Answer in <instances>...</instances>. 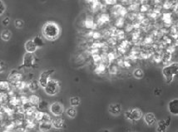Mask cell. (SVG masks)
<instances>
[{"mask_svg": "<svg viewBox=\"0 0 178 132\" xmlns=\"http://www.w3.org/2000/svg\"><path fill=\"white\" fill-rule=\"evenodd\" d=\"M124 115L127 120H132V121H137L141 120V118L143 116V112L139 108H132L126 110Z\"/></svg>", "mask_w": 178, "mask_h": 132, "instance_id": "277c9868", "label": "cell"}, {"mask_svg": "<svg viewBox=\"0 0 178 132\" xmlns=\"http://www.w3.org/2000/svg\"><path fill=\"white\" fill-rule=\"evenodd\" d=\"M109 21V16L106 13H103L100 16L99 18V22L102 23H105L108 22Z\"/></svg>", "mask_w": 178, "mask_h": 132, "instance_id": "83f0119b", "label": "cell"}, {"mask_svg": "<svg viewBox=\"0 0 178 132\" xmlns=\"http://www.w3.org/2000/svg\"><path fill=\"white\" fill-rule=\"evenodd\" d=\"M42 34L48 41H55L61 34V28L53 21H48L42 28Z\"/></svg>", "mask_w": 178, "mask_h": 132, "instance_id": "6da1fadb", "label": "cell"}, {"mask_svg": "<svg viewBox=\"0 0 178 132\" xmlns=\"http://www.w3.org/2000/svg\"><path fill=\"white\" fill-rule=\"evenodd\" d=\"M15 86H16V87H17L18 89H20V90H22V89H24L25 87H26V83H25V82H23V81H18V82H16L15 83Z\"/></svg>", "mask_w": 178, "mask_h": 132, "instance_id": "f546056e", "label": "cell"}, {"mask_svg": "<svg viewBox=\"0 0 178 132\" xmlns=\"http://www.w3.org/2000/svg\"><path fill=\"white\" fill-rule=\"evenodd\" d=\"M47 106H48V103H47L46 101H40V102H39V105H38V107H39V109H40V110H43V109L46 108Z\"/></svg>", "mask_w": 178, "mask_h": 132, "instance_id": "d590c367", "label": "cell"}, {"mask_svg": "<svg viewBox=\"0 0 178 132\" xmlns=\"http://www.w3.org/2000/svg\"><path fill=\"white\" fill-rule=\"evenodd\" d=\"M52 125L53 127L57 129V130H60V129H63L65 125V122L63 118H61L60 116H56V118H54L51 120Z\"/></svg>", "mask_w": 178, "mask_h": 132, "instance_id": "4fadbf2b", "label": "cell"}, {"mask_svg": "<svg viewBox=\"0 0 178 132\" xmlns=\"http://www.w3.org/2000/svg\"><path fill=\"white\" fill-rule=\"evenodd\" d=\"M39 87H40V85H39L38 81H36V80H32V81L28 83V87L29 89V91H32V92H34V91H38Z\"/></svg>", "mask_w": 178, "mask_h": 132, "instance_id": "2e32d148", "label": "cell"}, {"mask_svg": "<svg viewBox=\"0 0 178 132\" xmlns=\"http://www.w3.org/2000/svg\"><path fill=\"white\" fill-rule=\"evenodd\" d=\"M167 108L171 115H178V99H173L169 101Z\"/></svg>", "mask_w": 178, "mask_h": 132, "instance_id": "30bf717a", "label": "cell"}, {"mask_svg": "<svg viewBox=\"0 0 178 132\" xmlns=\"http://www.w3.org/2000/svg\"><path fill=\"white\" fill-rule=\"evenodd\" d=\"M106 72V66L104 64H99L96 67L95 72L97 74H103Z\"/></svg>", "mask_w": 178, "mask_h": 132, "instance_id": "cb8c5ba5", "label": "cell"}, {"mask_svg": "<svg viewBox=\"0 0 178 132\" xmlns=\"http://www.w3.org/2000/svg\"><path fill=\"white\" fill-rule=\"evenodd\" d=\"M109 72L111 74H117V67L115 65H112L109 67Z\"/></svg>", "mask_w": 178, "mask_h": 132, "instance_id": "836d02e7", "label": "cell"}, {"mask_svg": "<svg viewBox=\"0 0 178 132\" xmlns=\"http://www.w3.org/2000/svg\"><path fill=\"white\" fill-rule=\"evenodd\" d=\"M66 114L69 118H72V119H73V118H75L76 116H77L78 111H77V110H76L75 107L71 106V107H69V108L67 109Z\"/></svg>", "mask_w": 178, "mask_h": 132, "instance_id": "d6986e66", "label": "cell"}, {"mask_svg": "<svg viewBox=\"0 0 178 132\" xmlns=\"http://www.w3.org/2000/svg\"><path fill=\"white\" fill-rule=\"evenodd\" d=\"M14 25L18 29L23 28L24 27V22L22 19H16L14 21Z\"/></svg>", "mask_w": 178, "mask_h": 132, "instance_id": "4316f807", "label": "cell"}, {"mask_svg": "<svg viewBox=\"0 0 178 132\" xmlns=\"http://www.w3.org/2000/svg\"><path fill=\"white\" fill-rule=\"evenodd\" d=\"M44 91L48 96H55L60 91V83L58 80L50 79L48 82V84L44 87Z\"/></svg>", "mask_w": 178, "mask_h": 132, "instance_id": "3957f363", "label": "cell"}, {"mask_svg": "<svg viewBox=\"0 0 178 132\" xmlns=\"http://www.w3.org/2000/svg\"><path fill=\"white\" fill-rule=\"evenodd\" d=\"M85 25L88 28H92L94 26V23H93V21L92 19H87L85 21Z\"/></svg>", "mask_w": 178, "mask_h": 132, "instance_id": "1f68e13d", "label": "cell"}, {"mask_svg": "<svg viewBox=\"0 0 178 132\" xmlns=\"http://www.w3.org/2000/svg\"><path fill=\"white\" fill-rule=\"evenodd\" d=\"M0 37H1V39H2L3 41H9L10 39H11V37H12V33L8 29H4V30H3L1 32Z\"/></svg>", "mask_w": 178, "mask_h": 132, "instance_id": "9a60e30c", "label": "cell"}, {"mask_svg": "<svg viewBox=\"0 0 178 132\" xmlns=\"http://www.w3.org/2000/svg\"><path fill=\"white\" fill-rule=\"evenodd\" d=\"M144 121L148 126L153 125L156 121V115L152 112H147L144 115Z\"/></svg>", "mask_w": 178, "mask_h": 132, "instance_id": "8fae6325", "label": "cell"}, {"mask_svg": "<svg viewBox=\"0 0 178 132\" xmlns=\"http://www.w3.org/2000/svg\"><path fill=\"white\" fill-rule=\"evenodd\" d=\"M28 101H29L30 103L34 106H38L39 102H40V98L37 95H32V96H30Z\"/></svg>", "mask_w": 178, "mask_h": 132, "instance_id": "7402d4cb", "label": "cell"}, {"mask_svg": "<svg viewBox=\"0 0 178 132\" xmlns=\"http://www.w3.org/2000/svg\"><path fill=\"white\" fill-rule=\"evenodd\" d=\"M39 128L43 132H48L53 128L51 122H41L39 125Z\"/></svg>", "mask_w": 178, "mask_h": 132, "instance_id": "e0dca14e", "label": "cell"}, {"mask_svg": "<svg viewBox=\"0 0 178 132\" xmlns=\"http://www.w3.org/2000/svg\"><path fill=\"white\" fill-rule=\"evenodd\" d=\"M105 3L107 4H110V5H112V4H115L116 3H117V0H104Z\"/></svg>", "mask_w": 178, "mask_h": 132, "instance_id": "74e56055", "label": "cell"}, {"mask_svg": "<svg viewBox=\"0 0 178 132\" xmlns=\"http://www.w3.org/2000/svg\"><path fill=\"white\" fill-rule=\"evenodd\" d=\"M122 106L119 103L110 104L108 106V112L112 115H119L122 113Z\"/></svg>", "mask_w": 178, "mask_h": 132, "instance_id": "9c48e42d", "label": "cell"}, {"mask_svg": "<svg viewBox=\"0 0 178 132\" xmlns=\"http://www.w3.org/2000/svg\"><path fill=\"white\" fill-rule=\"evenodd\" d=\"M70 106L73 107H77L81 104V98L79 96H72L69 101Z\"/></svg>", "mask_w": 178, "mask_h": 132, "instance_id": "ac0fdd59", "label": "cell"}, {"mask_svg": "<svg viewBox=\"0 0 178 132\" xmlns=\"http://www.w3.org/2000/svg\"><path fill=\"white\" fill-rule=\"evenodd\" d=\"M171 124V119L167 118L166 120H161L157 122L156 131L157 132H166L167 128Z\"/></svg>", "mask_w": 178, "mask_h": 132, "instance_id": "ba28073f", "label": "cell"}, {"mask_svg": "<svg viewBox=\"0 0 178 132\" xmlns=\"http://www.w3.org/2000/svg\"><path fill=\"white\" fill-rule=\"evenodd\" d=\"M10 23V18L9 17H5L2 20V24L3 26L7 27L8 25H9Z\"/></svg>", "mask_w": 178, "mask_h": 132, "instance_id": "e575fe53", "label": "cell"}, {"mask_svg": "<svg viewBox=\"0 0 178 132\" xmlns=\"http://www.w3.org/2000/svg\"><path fill=\"white\" fill-rule=\"evenodd\" d=\"M35 63V56L33 53H26L23 57V63L22 67L25 68H31L33 67Z\"/></svg>", "mask_w": 178, "mask_h": 132, "instance_id": "52a82bcc", "label": "cell"}, {"mask_svg": "<svg viewBox=\"0 0 178 132\" xmlns=\"http://www.w3.org/2000/svg\"><path fill=\"white\" fill-rule=\"evenodd\" d=\"M114 12H115V13L122 15V16H124V15L126 14V10H125V8L123 7H122V6H120V5L115 6Z\"/></svg>", "mask_w": 178, "mask_h": 132, "instance_id": "603a6c76", "label": "cell"}, {"mask_svg": "<svg viewBox=\"0 0 178 132\" xmlns=\"http://www.w3.org/2000/svg\"><path fill=\"white\" fill-rule=\"evenodd\" d=\"M43 115V112H42V111H35L34 118L37 120H39V121H40L42 119Z\"/></svg>", "mask_w": 178, "mask_h": 132, "instance_id": "d6a6232c", "label": "cell"}, {"mask_svg": "<svg viewBox=\"0 0 178 132\" xmlns=\"http://www.w3.org/2000/svg\"><path fill=\"white\" fill-rule=\"evenodd\" d=\"M161 93V90L159 88H156L155 89V91H154V94H155V96H160Z\"/></svg>", "mask_w": 178, "mask_h": 132, "instance_id": "8d00e7d4", "label": "cell"}, {"mask_svg": "<svg viewBox=\"0 0 178 132\" xmlns=\"http://www.w3.org/2000/svg\"><path fill=\"white\" fill-rule=\"evenodd\" d=\"M133 77L137 79H142L144 77V72L143 70L141 69V68H136V69L133 71Z\"/></svg>", "mask_w": 178, "mask_h": 132, "instance_id": "ffe728a7", "label": "cell"}, {"mask_svg": "<svg viewBox=\"0 0 178 132\" xmlns=\"http://www.w3.org/2000/svg\"><path fill=\"white\" fill-rule=\"evenodd\" d=\"M55 72V70L53 69H48V70H46V71H43V72H42L41 74H40V77H39V79H38V82H39V85H40V87L44 88V87H46L47 84H48V81L50 80V77L52 76V74Z\"/></svg>", "mask_w": 178, "mask_h": 132, "instance_id": "5b68a950", "label": "cell"}, {"mask_svg": "<svg viewBox=\"0 0 178 132\" xmlns=\"http://www.w3.org/2000/svg\"><path fill=\"white\" fill-rule=\"evenodd\" d=\"M9 88V83L8 82H0V91H7Z\"/></svg>", "mask_w": 178, "mask_h": 132, "instance_id": "d4e9b609", "label": "cell"}, {"mask_svg": "<svg viewBox=\"0 0 178 132\" xmlns=\"http://www.w3.org/2000/svg\"><path fill=\"white\" fill-rule=\"evenodd\" d=\"M6 11V4L3 0H0V16H2Z\"/></svg>", "mask_w": 178, "mask_h": 132, "instance_id": "f1b7e54d", "label": "cell"}, {"mask_svg": "<svg viewBox=\"0 0 178 132\" xmlns=\"http://www.w3.org/2000/svg\"><path fill=\"white\" fill-rule=\"evenodd\" d=\"M33 42H34V43L36 44V46L38 47V48H43L44 46V41L43 39L41 37L38 36V35H37L33 38Z\"/></svg>", "mask_w": 178, "mask_h": 132, "instance_id": "44dd1931", "label": "cell"}, {"mask_svg": "<svg viewBox=\"0 0 178 132\" xmlns=\"http://www.w3.org/2000/svg\"><path fill=\"white\" fill-rule=\"evenodd\" d=\"M51 117H50V115L48 114V113H44L43 112V115L42 116V119L40 120V122H51Z\"/></svg>", "mask_w": 178, "mask_h": 132, "instance_id": "484cf974", "label": "cell"}, {"mask_svg": "<svg viewBox=\"0 0 178 132\" xmlns=\"http://www.w3.org/2000/svg\"><path fill=\"white\" fill-rule=\"evenodd\" d=\"M162 75L166 83H171L173 81L174 77L178 76V63H172L170 65L164 67L162 69Z\"/></svg>", "mask_w": 178, "mask_h": 132, "instance_id": "7a4b0ae2", "label": "cell"}, {"mask_svg": "<svg viewBox=\"0 0 178 132\" xmlns=\"http://www.w3.org/2000/svg\"><path fill=\"white\" fill-rule=\"evenodd\" d=\"M24 49L26 51V53H34L38 50V47L34 43V42H33V39H29L24 43Z\"/></svg>", "mask_w": 178, "mask_h": 132, "instance_id": "7c38bea8", "label": "cell"}, {"mask_svg": "<svg viewBox=\"0 0 178 132\" xmlns=\"http://www.w3.org/2000/svg\"><path fill=\"white\" fill-rule=\"evenodd\" d=\"M100 132H110V131L108 130H101Z\"/></svg>", "mask_w": 178, "mask_h": 132, "instance_id": "f35d334b", "label": "cell"}, {"mask_svg": "<svg viewBox=\"0 0 178 132\" xmlns=\"http://www.w3.org/2000/svg\"><path fill=\"white\" fill-rule=\"evenodd\" d=\"M7 64L3 61H0V73H3L7 71Z\"/></svg>", "mask_w": 178, "mask_h": 132, "instance_id": "4dcf8cb0", "label": "cell"}, {"mask_svg": "<svg viewBox=\"0 0 178 132\" xmlns=\"http://www.w3.org/2000/svg\"><path fill=\"white\" fill-rule=\"evenodd\" d=\"M49 110L54 116H61L64 112V106L61 102L55 101L50 105Z\"/></svg>", "mask_w": 178, "mask_h": 132, "instance_id": "8992f818", "label": "cell"}, {"mask_svg": "<svg viewBox=\"0 0 178 132\" xmlns=\"http://www.w3.org/2000/svg\"><path fill=\"white\" fill-rule=\"evenodd\" d=\"M21 77H22V76H21L19 72L16 71V70H13V71H11V72H10L8 79V81H9L10 82H12L13 84H15L16 82H18V81L21 80Z\"/></svg>", "mask_w": 178, "mask_h": 132, "instance_id": "5bb4252c", "label": "cell"}]
</instances>
